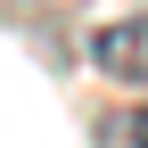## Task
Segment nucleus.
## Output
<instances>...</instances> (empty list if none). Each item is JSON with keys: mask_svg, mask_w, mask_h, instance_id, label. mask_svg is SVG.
Wrapping results in <instances>:
<instances>
[{"mask_svg": "<svg viewBox=\"0 0 148 148\" xmlns=\"http://www.w3.org/2000/svg\"><path fill=\"white\" fill-rule=\"evenodd\" d=\"M82 58L99 66L107 82H148V8H140V16H107V25L90 33Z\"/></svg>", "mask_w": 148, "mask_h": 148, "instance_id": "1", "label": "nucleus"}, {"mask_svg": "<svg viewBox=\"0 0 148 148\" xmlns=\"http://www.w3.org/2000/svg\"><path fill=\"white\" fill-rule=\"evenodd\" d=\"M99 140H107V148H148V99H140V107H115V115L99 123Z\"/></svg>", "mask_w": 148, "mask_h": 148, "instance_id": "2", "label": "nucleus"}]
</instances>
